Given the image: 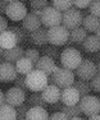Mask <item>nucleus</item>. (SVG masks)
Here are the masks:
<instances>
[{
	"label": "nucleus",
	"mask_w": 100,
	"mask_h": 120,
	"mask_svg": "<svg viewBox=\"0 0 100 120\" xmlns=\"http://www.w3.org/2000/svg\"><path fill=\"white\" fill-rule=\"evenodd\" d=\"M49 84V75L41 70H32L30 74L26 75V86L28 91L35 92H42Z\"/></svg>",
	"instance_id": "1"
},
{
	"label": "nucleus",
	"mask_w": 100,
	"mask_h": 120,
	"mask_svg": "<svg viewBox=\"0 0 100 120\" xmlns=\"http://www.w3.org/2000/svg\"><path fill=\"white\" fill-rule=\"evenodd\" d=\"M82 60L84 59H82V55L80 52V50H77L75 47H67L60 54L62 67L68 70H72V72L80 67Z\"/></svg>",
	"instance_id": "2"
},
{
	"label": "nucleus",
	"mask_w": 100,
	"mask_h": 120,
	"mask_svg": "<svg viewBox=\"0 0 100 120\" xmlns=\"http://www.w3.org/2000/svg\"><path fill=\"white\" fill-rule=\"evenodd\" d=\"M82 23H84V15H82V12H80L77 8H71L69 10L63 13V21L62 24L67 28L68 31H73L76 28L81 27Z\"/></svg>",
	"instance_id": "3"
},
{
	"label": "nucleus",
	"mask_w": 100,
	"mask_h": 120,
	"mask_svg": "<svg viewBox=\"0 0 100 120\" xmlns=\"http://www.w3.org/2000/svg\"><path fill=\"white\" fill-rule=\"evenodd\" d=\"M69 31L64 27V26H58V27H53L48 30V40L49 44L53 46H62L65 45L69 40Z\"/></svg>",
	"instance_id": "4"
},
{
	"label": "nucleus",
	"mask_w": 100,
	"mask_h": 120,
	"mask_svg": "<svg viewBox=\"0 0 100 120\" xmlns=\"http://www.w3.org/2000/svg\"><path fill=\"white\" fill-rule=\"evenodd\" d=\"M62 21H63V13L56 10L54 7H46L42 10L41 22L45 27H48V30L62 26Z\"/></svg>",
	"instance_id": "5"
},
{
	"label": "nucleus",
	"mask_w": 100,
	"mask_h": 120,
	"mask_svg": "<svg viewBox=\"0 0 100 120\" xmlns=\"http://www.w3.org/2000/svg\"><path fill=\"white\" fill-rule=\"evenodd\" d=\"M80 107H81L82 114L86 116H94L100 114V100L96 96H85L80 100Z\"/></svg>",
	"instance_id": "6"
},
{
	"label": "nucleus",
	"mask_w": 100,
	"mask_h": 120,
	"mask_svg": "<svg viewBox=\"0 0 100 120\" xmlns=\"http://www.w3.org/2000/svg\"><path fill=\"white\" fill-rule=\"evenodd\" d=\"M75 74L82 81H91L94 77L98 74V69H96V64L91 61L90 59H84L80 64V67L75 70Z\"/></svg>",
	"instance_id": "7"
},
{
	"label": "nucleus",
	"mask_w": 100,
	"mask_h": 120,
	"mask_svg": "<svg viewBox=\"0 0 100 120\" xmlns=\"http://www.w3.org/2000/svg\"><path fill=\"white\" fill-rule=\"evenodd\" d=\"M27 7L23 4L22 1H17V0H12L8 5L7 9V15L10 21L18 22V21H23L27 15Z\"/></svg>",
	"instance_id": "8"
},
{
	"label": "nucleus",
	"mask_w": 100,
	"mask_h": 120,
	"mask_svg": "<svg viewBox=\"0 0 100 120\" xmlns=\"http://www.w3.org/2000/svg\"><path fill=\"white\" fill-rule=\"evenodd\" d=\"M54 77H55V86H58L60 90L73 87V84L76 82L75 81V73L72 70L65 69V68H60V70L54 74Z\"/></svg>",
	"instance_id": "9"
},
{
	"label": "nucleus",
	"mask_w": 100,
	"mask_h": 120,
	"mask_svg": "<svg viewBox=\"0 0 100 120\" xmlns=\"http://www.w3.org/2000/svg\"><path fill=\"white\" fill-rule=\"evenodd\" d=\"M26 101V92L18 87H12L5 92V104L18 107Z\"/></svg>",
	"instance_id": "10"
},
{
	"label": "nucleus",
	"mask_w": 100,
	"mask_h": 120,
	"mask_svg": "<svg viewBox=\"0 0 100 120\" xmlns=\"http://www.w3.org/2000/svg\"><path fill=\"white\" fill-rule=\"evenodd\" d=\"M80 100H81V96H80L78 91L75 87H69V88L62 90L60 101L63 102L64 106H75V105H78Z\"/></svg>",
	"instance_id": "11"
},
{
	"label": "nucleus",
	"mask_w": 100,
	"mask_h": 120,
	"mask_svg": "<svg viewBox=\"0 0 100 120\" xmlns=\"http://www.w3.org/2000/svg\"><path fill=\"white\" fill-rule=\"evenodd\" d=\"M18 77V72H17V68L14 64L10 63H3L0 64V81L1 82H14Z\"/></svg>",
	"instance_id": "12"
},
{
	"label": "nucleus",
	"mask_w": 100,
	"mask_h": 120,
	"mask_svg": "<svg viewBox=\"0 0 100 120\" xmlns=\"http://www.w3.org/2000/svg\"><path fill=\"white\" fill-rule=\"evenodd\" d=\"M42 98L46 104L54 105L56 102L60 101V95H62V90L55 84H48V87L41 92Z\"/></svg>",
	"instance_id": "13"
},
{
	"label": "nucleus",
	"mask_w": 100,
	"mask_h": 120,
	"mask_svg": "<svg viewBox=\"0 0 100 120\" xmlns=\"http://www.w3.org/2000/svg\"><path fill=\"white\" fill-rule=\"evenodd\" d=\"M42 26V22H41V18L37 15H35V14L32 13H28L27 15H26V18L22 21V27H23L24 31H27V32H35V31H37L39 28H41Z\"/></svg>",
	"instance_id": "14"
},
{
	"label": "nucleus",
	"mask_w": 100,
	"mask_h": 120,
	"mask_svg": "<svg viewBox=\"0 0 100 120\" xmlns=\"http://www.w3.org/2000/svg\"><path fill=\"white\" fill-rule=\"evenodd\" d=\"M0 46L3 50H10V49L18 46L17 37L10 30H7L0 35Z\"/></svg>",
	"instance_id": "15"
},
{
	"label": "nucleus",
	"mask_w": 100,
	"mask_h": 120,
	"mask_svg": "<svg viewBox=\"0 0 100 120\" xmlns=\"http://www.w3.org/2000/svg\"><path fill=\"white\" fill-rule=\"evenodd\" d=\"M24 51L21 46H16L10 50H4V54H3V58L7 63H10V64H14L17 63L19 59L24 58Z\"/></svg>",
	"instance_id": "16"
},
{
	"label": "nucleus",
	"mask_w": 100,
	"mask_h": 120,
	"mask_svg": "<svg viewBox=\"0 0 100 120\" xmlns=\"http://www.w3.org/2000/svg\"><path fill=\"white\" fill-rule=\"evenodd\" d=\"M55 67H56V64H55V61H54L53 59L48 58V56H41L40 60L36 63L35 69L41 70V72H44L45 74L50 75V74H53L54 68H55Z\"/></svg>",
	"instance_id": "17"
},
{
	"label": "nucleus",
	"mask_w": 100,
	"mask_h": 120,
	"mask_svg": "<svg viewBox=\"0 0 100 120\" xmlns=\"http://www.w3.org/2000/svg\"><path fill=\"white\" fill-rule=\"evenodd\" d=\"M30 40L32 41V44L37 45V46H45L49 42L48 40V30L46 28H39L37 31L30 33Z\"/></svg>",
	"instance_id": "18"
},
{
	"label": "nucleus",
	"mask_w": 100,
	"mask_h": 120,
	"mask_svg": "<svg viewBox=\"0 0 100 120\" xmlns=\"http://www.w3.org/2000/svg\"><path fill=\"white\" fill-rule=\"evenodd\" d=\"M26 120H49V112L45 107H31Z\"/></svg>",
	"instance_id": "19"
},
{
	"label": "nucleus",
	"mask_w": 100,
	"mask_h": 120,
	"mask_svg": "<svg viewBox=\"0 0 100 120\" xmlns=\"http://www.w3.org/2000/svg\"><path fill=\"white\" fill-rule=\"evenodd\" d=\"M16 68H17L18 74H21V75H27V74H30L32 70H35V64H33L31 60H28L27 58H22L16 63Z\"/></svg>",
	"instance_id": "20"
},
{
	"label": "nucleus",
	"mask_w": 100,
	"mask_h": 120,
	"mask_svg": "<svg viewBox=\"0 0 100 120\" xmlns=\"http://www.w3.org/2000/svg\"><path fill=\"white\" fill-rule=\"evenodd\" d=\"M87 38V31L84 27H78L76 30L71 31L69 33V40L67 44H84V41Z\"/></svg>",
	"instance_id": "21"
},
{
	"label": "nucleus",
	"mask_w": 100,
	"mask_h": 120,
	"mask_svg": "<svg viewBox=\"0 0 100 120\" xmlns=\"http://www.w3.org/2000/svg\"><path fill=\"white\" fill-rule=\"evenodd\" d=\"M82 46L87 52H96V51L100 50V40L98 38L96 35H90L84 41Z\"/></svg>",
	"instance_id": "22"
},
{
	"label": "nucleus",
	"mask_w": 100,
	"mask_h": 120,
	"mask_svg": "<svg viewBox=\"0 0 100 120\" xmlns=\"http://www.w3.org/2000/svg\"><path fill=\"white\" fill-rule=\"evenodd\" d=\"M84 28L87 31V32H96L100 27V18H96L94 15H87V17H84Z\"/></svg>",
	"instance_id": "23"
},
{
	"label": "nucleus",
	"mask_w": 100,
	"mask_h": 120,
	"mask_svg": "<svg viewBox=\"0 0 100 120\" xmlns=\"http://www.w3.org/2000/svg\"><path fill=\"white\" fill-rule=\"evenodd\" d=\"M0 120H17V111L16 107L4 104L0 106Z\"/></svg>",
	"instance_id": "24"
},
{
	"label": "nucleus",
	"mask_w": 100,
	"mask_h": 120,
	"mask_svg": "<svg viewBox=\"0 0 100 120\" xmlns=\"http://www.w3.org/2000/svg\"><path fill=\"white\" fill-rule=\"evenodd\" d=\"M27 105L30 107H45L48 104L44 101L41 92H35L27 98Z\"/></svg>",
	"instance_id": "25"
},
{
	"label": "nucleus",
	"mask_w": 100,
	"mask_h": 120,
	"mask_svg": "<svg viewBox=\"0 0 100 120\" xmlns=\"http://www.w3.org/2000/svg\"><path fill=\"white\" fill-rule=\"evenodd\" d=\"M73 87H75L76 90L78 91V93H80V96H81V98H82V97H85V96H88L90 91H92V90H91V84L88 83L87 81H82V79H78V81H76L75 84H73Z\"/></svg>",
	"instance_id": "26"
},
{
	"label": "nucleus",
	"mask_w": 100,
	"mask_h": 120,
	"mask_svg": "<svg viewBox=\"0 0 100 120\" xmlns=\"http://www.w3.org/2000/svg\"><path fill=\"white\" fill-rule=\"evenodd\" d=\"M51 7H54L60 13H64L69 10L71 8H73L75 5H73V0H54L51 3Z\"/></svg>",
	"instance_id": "27"
},
{
	"label": "nucleus",
	"mask_w": 100,
	"mask_h": 120,
	"mask_svg": "<svg viewBox=\"0 0 100 120\" xmlns=\"http://www.w3.org/2000/svg\"><path fill=\"white\" fill-rule=\"evenodd\" d=\"M62 112H64L68 116V119H73V118H78L82 114V111H81V107H80V104H78V105H75V106H64Z\"/></svg>",
	"instance_id": "28"
},
{
	"label": "nucleus",
	"mask_w": 100,
	"mask_h": 120,
	"mask_svg": "<svg viewBox=\"0 0 100 120\" xmlns=\"http://www.w3.org/2000/svg\"><path fill=\"white\" fill-rule=\"evenodd\" d=\"M42 56H48L50 59H59V51L56 50L55 46L50 45V46H44L42 47Z\"/></svg>",
	"instance_id": "29"
},
{
	"label": "nucleus",
	"mask_w": 100,
	"mask_h": 120,
	"mask_svg": "<svg viewBox=\"0 0 100 120\" xmlns=\"http://www.w3.org/2000/svg\"><path fill=\"white\" fill-rule=\"evenodd\" d=\"M24 58H27L28 60H31V61L36 65V63L40 60L41 56H40V51L37 50V49L31 47V49H27V50L24 51Z\"/></svg>",
	"instance_id": "30"
},
{
	"label": "nucleus",
	"mask_w": 100,
	"mask_h": 120,
	"mask_svg": "<svg viewBox=\"0 0 100 120\" xmlns=\"http://www.w3.org/2000/svg\"><path fill=\"white\" fill-rule=\"evenodd\" d=\"M9 30L12 31L14 35H16V37H17V42H18V44H21V42H23L24 40H26L24 30H22V28L17 27V26H9Z\"/></svg>",
	"instance_id": "31"
},
{
	"label": "nucleus",
	"mask_w": 100,
	"mask_h": 120,
	"mask_svg": "<svg viewBox=\"0 0 100 120\" xmlns=\"http://www.w3.org/2000/svg\"><path fill=\"white\" fill-rule=\"evenodd\" d=\"M30 106L26 104H22L21 106L16 107V111H17V120H26V116H27V112L30 110Z\"/></svg>",
	"instance_id": "32"
},
{
	"label": "nucleus",
	"mask_w": 100,
	"mask_h": 120,
	"mask_svg": "<svg viewBox=\"0 0 100 120\" xmlns=\"http://www.w3.org/2000/svg\"><path fill=\"white\" fill-rule=\"evenodd\" d=\"M88 10H90L91 15L96 17V18H100V0H94V1H91Z\"/></svg>",
	"instance_id": "33"
},
{
	"label": "nucleus",
	"mask_w": 100,
	"mask_h": 120,
	"mask_svg": "<svg viewBox=\"0 0 100 120\" xmlns=\"http://www.w3.org/2000/svg\"><path fill=\"white\" fill-rule=\"evenodd\" d=\"M31 9H36V10H44L46 7H49V3L46 0H32L30 3Z\"/></svg>",
	"instance_id": "34"
},
{
	"label": "nucleus",
	"mask_w": 100,
	"mask_h": 120,
	"mask_svg": "<svg viewBox=\"0 0 100 120\" xmlns=\"http://www.w3.org/2000/svg\"><path fill=\"white\" fill-rule=\"evenodd\" d=\"M14 84H16V87L21 88L22 91H24V92H27V91H28L27 86H26V77H24V75H21V74H18L17 79L14 81Z\"/></svg>",
	"instance_id": "35"
},
{
	"label": "nucleus",
	"mask_w": 100,
	"mask_h": 120,
	"mask_svg": "<svg viewBox=\"0 0 100 120\" xmlns=\"http://www.w3.org/2000/svg\"><path fill=\"white\" fill-rule=\"evenodd\" d=\"M90 4H91L90 0H75V1H73L75 8H77L78 10H84V9L90 8Z\"/></svg>",
	"instance_id": "36"
},
{
	"label": "nucleus",
	"mask_w": 100,
	"mask_h": 120,
	"mask_svg": "<svg viewBox=\"0 0 100 120\" xmlns=\"http://www.w3.org/2000/svg\"><path fill=\"white\" fill-rule=\"evenodd\" d=\"M91 84V90L95 91V92H100V74H96L90 82Z\"/></svg>",
	"instance_id": "37"
},
{
	"label": "nucleus",
	"mask_w": 100,
	"mask_h": 120,
	"mask_svg": "<svg viewBox=\"0 0 100 120\" xmlns=\"http://www.w3.org/2000/svg\"><path fill=\"white\" fill-rule=\"evenodd\" d=\"M49 120H69L68 116L65 115L64 112L62 111H58V112H53L51 115L49 116Z\"/></svg>",
	"instance_id": "38"
},
{
	"label": "nucleus",
	"mask_w": 100,
	"mask_h": 120,
	"mask_svg": "<svg viewBox=\"0 0 100 120\" xmlns=\"http://www.w3.org/2000/svg\"><path fill=\"white\" fill-rule=\"evenodd\" d=\"M7 30H9V26H8L7 19H5L3 15H0V35H1L3 32H5Z\"/></svg>",
	"instance_id": "39"
},
{
	"label": "nucleus",
	"mask_w": 100,
	"mask_h": 120,
	"mask_svg": "<svg viewBox=\"0 0 100 120\" xmlns=\"http://www.w3.org/2000/svg\"><path fill=\"white\" fill-rule=\"evenodd\" d=\"M9 3L10 1H8V0H0V15L7 14V9H8Z\"/></svg>",
	"instance_id": "40"
},
{
	"label": "nucleus",
	"mask_w": 100,
	"mask_h": 120,
	"mask_svg": "<svg viewBox=\"0 0 100 120\" xmlns=\"http://www.w3.org/2000/svg\"><path fill=\"white\" fill-rule=\"evenodd\" d=\"M63 107H64V105H63V102H56V104L53 105V110H55V112H58V111H62Z\"/></svg>",
	"instance_id": "41"
},
{
	"label": "nucleus",
	"mask_w": 100,
	"mask_h": 120,
	"mask_svg": "<svg viewBox=\"0 0 100 120\" xmlns=\"http://www.w3.org/2000/svg\"><path fill=\"white\" fill-rule=\"evenodd\" d=\"M4 104H5V93H3L0 91V106H3Z\"/></svg>",
	"instance_id": "42"
},
{
	"label": "nucleus",
	"mask_w": 100,
	"mask_h": 120,
	"mask_svg": "<svg viewBox=\"0 0 100 120\" xmlns=\"http://www.w3.org/2000/svg\"><path fill=\"white\" fill-rule=\"evenodd\" d=\"M30 13H32V14H35V15H37L41 18V14H42V10H36V9H31V12Z\"/></svg>",
	"instance_id": "43"
},
{
	"label": "nucleus",
	"mask_w": 100,
	"mask_h": 120,
	"mask_svg": "<svg viewBox=\"0 0 100 120\" xmlns=\"http://www.w3.org/2000/svg\"><path fill=\"white\" fill-rule=\"evenodd\" d=\"M88 120H100V114H98V115H94V116H90Z\"/></svg>",
	"instance_id": "44"
},
{
	"label": "nucleus",
	"mask_w": 100,
	"mask_h": 120,
	"mask_svg": "<svg viewBox=\"0 0 100 120\" xmlns=\"http://www.w3.org/2000/svg\"><path fill=\"white\" fill-rule=\"evenodd\" d=\"M96 69H98V74H100V60L98 61V64H96Z\"/></svg>",
	"instance_id": "45"
},
{
	"label": "nucleus",
	"mask_w": 100,
	"mask_h": 120,
	"mask_svg": "<svg viewBox=\"0 0 100 120\" xmlns=\"http://www.w3.org/2000/svg\"><path fill=\"white\" fill-rule=\"evenodd\" d=\"M96 36H98V38L100 40V27H99V30L96 31Z\"/></svg>",
	"instance_id": "46"
},
{
	"label": "nucleus",
	"mask_w": 100,
	"mask_h": 120,
	"mask_svg": "<svg viewBox=\"0 0 100 120\" xmlns=\"http://www.w3.org/2000/svg\"><path fill=\"white\" fill-rule=\"evenodd\" d=\"M69 120H85V119H82L81 116H78V118H73V119H69Z\"/></svg>",
	"instance_id": "47"
},
{
	"label": "nucleus",
	"mask_w": 100,
	"mask_h": 120,
	"mask_svg": "<svg viewBox=\"0 0 100 120\" xmlns=\"http://www.w3.org/2000/svg\"><path fill=\"white\" fill-rule=\"evenodd\" d=\"M3 54H4V50H3V49H1V46H0V58L3 56Z\"/></svg>",
	"instance_id": "48"
},
{
	"label": "nucleus",
	"mask_w": 100,
	"mask_h": 120,
	"mask_svg": "<svg viewBox=\"0 0 100 120\" xmlns=\"http://www.w3.org/2000/svg\"><path fill=\"white\" fill-rule=\"evenodd\" d=\"M0 82H1V81H0Z\"/></svg>",
	"instance_id": "49"
}]
</instances>
